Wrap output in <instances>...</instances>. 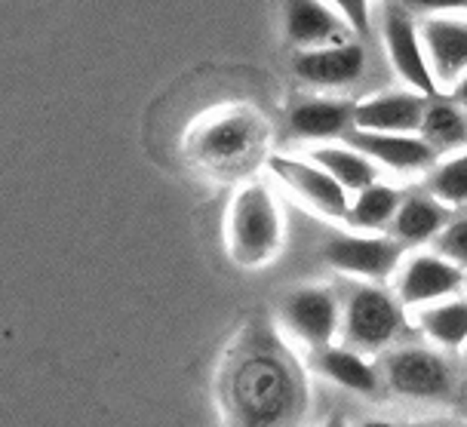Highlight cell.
Masks as SVG:
<instances>
[{
  "label": "cell",
  "instance_id": "obj_7",
  "mask_svg": "<svg viewBox=\"0 0 467 427\" xmlns=\"http://www.w3.org/2000/svg\"><path fill=\"white\" fill-rule=\"evenodd\" d=\"M280 320L302 345L320 350L332 345V335L338 332L341 307L336 292L327 286H302L292 289L280 305Z\"/></svg>",
  "mask_w": 467,
  "mask_h": 427
},
{
  "label": "cell",
  "instance_id": "obj_5",
  "mask_svg": "<svg viewBox=\"0 0 467 427\" xmlns=\"http://www.w3.org/2000/svg\"><path fill=\"white\" fill-rule=\"evenodd\" d=\"M403 246L397 237H375V234H336L323 246V262L341 274L363 280H385L397 271Z\"/></svg>",
  "mask_w": 467,
  "mask_h": 427
},
{
  "label": "cell",
  "instance_id": "obj_21",
  "mask_svg": "<svg viewBox=\"0 0 467 427\" xmlns=\"http://www.w3.org/2000/svg\"><path fill=\"white\" fill-rule=\"evenodd\" d=\"M421 136L433 148L443 151H464L467 148V111L455 99H433L428 102L421 120Z\"/></svg>",
  "mask_w": 467,
  "mask_h": 427
},
{
  "label": "cell",
  "instance_id": "obj_2",
  "mask_svg": "<svg viewBox=\"0 0 467 427\" xmlns=\"http://www.w3.org/2000/svg\"><path fill=\"white\" fill-rule=\"evenodd\" d=\"M265 145V123L249 111H224L203 123L194 136L191 154L197 163L215 172H240L249 170L255 154Z\"/></svg>",
  "mask_w": 467,
  "mask_h": 427
},
{
  "label": "cell",
  "instance_id": "obj_19",
  "mask_svg": "<svg viewBox=\"0 0 467 427\" xmlns=\"http://www.w3.org/2000/svg\"><path fill=\"white\" fill-rule=\"evenodd\" d=\"M421 332L440 348L458 350L467 345V298H440L421 307L419 314Z\"/></svg>",
  "mask_w": 467,
  "mask_h": 427
},
{
  "label": "cell",
  "instance_id": "obj_8",
  "mask_svg": "<svg viewBox=\"0 0 467 427\" xmlns=\"http://www.w3.org/2000/svg\"><path fill=\"white\" fill-rule=\"evenodd\" d=\"M388 388L409 400H440L452 391V370L440 354L424 348H400L385 357Z\"/></svg>",
  "mask_w": 467,
  "mask_h": 427
},
{
  "label": "cell",
  "instance_id": "obj_4",
  "mask_svg": "<svg viewBox=\"0 0 467 427\" xmlns=\"http://www.w3.org/2000/svg\"><path fill=\"white\" fill-rule=\"evenodd\" d=\"M289 379L274 357H249L234 375V397L240 412L253 424H268L289 409Z\"/></svg>",
  "mask_w": 467,
  "mask_h": 427
},
{
  "label": "cell",
  "instance_id": "obj_22",
  "mask_svg": "<svg viewBox=\"0 0 467 427\" xmlns=\"http://www.w3.org/2000/svg\"><path fill=\"white\" fill-rule=\"evenodd\" d=\"M400 203H403V194L397 188L385 185V182H375V185L357 191L345 219L357 231H381L388 224H394Z\"/></svg>",
  "mask_w": 467,
  "mask_h": 427
},
{
  "label": "cell",
  "instance_id": "obj_10",
  "mask_svg": "<svg viewBox=\"0 0 467 427\" xmlns=\"http://www.w3.org/2000/svg\"><path fill=\"white\" fill-rule=\"evenodd\" d=\"M271 170L283 185L296 191L320 215H329V219H345L348 215L350 191L341 185L327 166H320L317 161H296V157H274Z\"/></svg>",
  "mask_w": 467,
  "mask_h": 427
},
{
  "label": "cell",
  "instance_id": "obj_3",
  "mask_svg": "<svg viewBox=\"0 0 467 427\" xmlns=\"http://www.w3.org/2000/svg\"><path fill=\"white\" fill-rule=\"evenodd\" d=\"M403 329V301L381 286H357L341 311V335L345 345L375 354L388 348Z\"/></svg>",
  "mask_w": 467,
  "mask_h": 427
},
{
  "label": "cell",
  "instance_id": "obj_11",
  "mask_svg": "<svg viewBox=\"0 0 467 427\" xmlns=\"http://www.w3.org/2000/svg\"><path fill=\"white\" fill-rule=\"evenodd\" d=\"M467 283L462 265L449 262L446 255L433 253H415L403 265L397 277V298L406 307H424L431 301H440L446 296H455Z\"/></svg>",
  "mask_w": 467,
  "mask_h": 427
},
{
  "label": "cell",
  "instance_id": "obj_1",
  "mask_svg": "<svg viewBox=\"0 0 467 427\" xmlns=\"http://www.w3.org/2000/svg\"><path fill=\"white\" fill-rule=\"evenodd\" d=\"M228 243L231 255L246 267L268 265L277 255L283 243V222L268 188L246 185L234 197L228 215Z\"/></svg>",
  "mask_w": 467,
  "mask_h": 427
},
{
  "label": "cell",
  "instance_id": "obj_9",
  "mask_svg": "<svg viewBox=\"0 0 467 427\" xmlns=\"http://www.w3.org/2000/svg\"><path fill=\"white\" fill-rule=\"evenodd\" d=\"M292 74L302 83H307V87H350V83H357L366 74V47L357 44V40H345V44L296 49Z\"/></svg>",
  "mask_w": 467,
  "mask_h": 427
},
{
  "label": "cell",
  "instance_id": "obj_24",
  "mask_svg": "<svg viewBox=\"0 0 467 427\" xmlns=\"http://www.w3.org/2000/svg\"><path fill=\"white\" fill-rule=\"evenodd\" d=\"M433 249H437L440 255H446L449 262L467 267V215L449 222L446 228L433 237Z\"/></svg>",
  "mask_w": 467,
  "mask_h": 427
},
{
  "label": "cell",
  "instance_id": "obj_15",
  "mask_svg": "<svg viewBox=\"0 0 467 427\" xmlns=\"http://www.w3.org/2000/svg\"><path fill=\"white\" fill-rule=\"evenodd\" d=\"M431 96L419 89H403V93H381L357 102V130L375 132H421L424 111H428Z\"/></svg>",
  "mask_w": 467,
  "mask_h": 427
},
{
  "label": "cell",
  "instance_id": "obj_14",
  "mask_svg": "<svg viewBox=\"0 0 467 427\" xmlns=\"http://www.w3.org/2000/svg\"><path fill=\"white\" fill-rule=\"evenodd\" d=\"M419 28L440 89L455 87L467 74V19H458V16H428Z\"/></svg>",
  "mask_w": 467,
  "mask_h": 427
},
{
  "label": "cell",
  "instance_id": "obj_23",
  "mask_svg": "<svg viewBox=\"0 0 467 427\" xmlns=\"http://www.w3.org/2000/svg\"><path fill=\"white\" fill-rule=\"evenodd\" d=\"M431 194L446 206H467V148L433 166Z\"/></svg>",
  "mask_w": 467,
  "mask_h": 427
},
{
  "label": "cell",
  "instance_id": "obj_17",
  "mask_svg": "<svg viewBox=\"0 0 467 427\" xmlns=\"http://www.w3.org/2000/svg\"><path fill=\"white\" fill-rule=\"evenodd\" d=\"M314 370L323 375V379L341 384V388L354 391V393H379L381 388V375L379 370L363 357V350L350 348V345H338V348H320L314 357Z\"/></svg>",
  "mask_w": 467,
  "mask_h": 427
},
{
  "label": "cell",
  "instance_id": "obj_6",
  "mask_svg": "<svg viewBox=\"0 0 467 427\" xmlns=\"http://www.w3.org/2000/svg\"><path fill=\"white\" fill-rule=\"evenodd\" d=\"M381 35H385L388 58L400 78L424 96H437L440 83L431 71L428 49H424V40H421V28L415 25L412 13H406L403 6H397V4H388L385 22H381Z\"/></svg>",
  "mask_w": 467,
  "mask_h": 427
},
{
  "label": "cell",
  "instance_id": "obj_16",
  "mask_svg": "<svg viewBox=\"0 0 467 427\" xmlns=\"http://www.w3.org/2000/svg\"><path fill=\"white\" fill-rule=\"evenodd\" d=\"M357 105L341 99H302L289 111V132L296 139H336L354 127Z\"/></svg>",
  "mask_w": 467,
  "mask_h": 427
},
{
  "label": "cell",
  "instance_id": "obj_12",
  "mask_svg": "<svg viewBox=\"0 0 467 427\" xmlns=\"http://www.w3.org/2000/svg\"><path fill=\"white\" fill-rule=\"evenodd\" d=\"M283 35L296 49L345 44L354 28L329 0H283Z\"/></svg>",
  "mask_w": 467,
  "mask_h": 427
},
{
  "label": "cell",
  "instance_id": "obj_13",
  "mask_svg": "<svg viewBox=\"0 0 467 427\" xmlns=\"http://www.w3.org/2000/svg\"><path fill=\"white\" fill-rule=\"evenodd\" d=\"M354 148L366 151L379 166L394 172H424L437 163L440 151L431 145L421 132H375V130H357L348 136Z\"/></svg>",
  "mask_w": 467,
  "mask_h": 427
},
{
  "label": "cell",
  "instance_id": "obj_18",
  "mask_svg": "<svg viewBox=\"0 0 467 427\" xmlns=\"http://www.w3.org/2000/svg\"><path fill=\"white\" fill-rule=\"evenodd\" d=\"M449 213L446 203L437 197H403L397 209V219L390 224L394 237L406 246H421V243H433L440 231L446 228Z\"/></svg>",
  "mask_w": 467,
  "mask_h": 427
},
{
  "label": "cell",
  "instance_id": "obj_27",
  "mask_svg": "<svg viewBox=\"0 0 467 427\" xmlns=\"http://www.w3.org/2000/svg\"><path fill=\"white\" fill-rule=\"evenodd\" d=\"M449 93H452V99H455V102H458V105H462V108H464V111H467V74H464V78H462V80H458V83H455V87H452V89H449Z\"/></svg>",
  "mask_w": 467,
  "mask_h": 427
},
{
  "label": "cell",
  "instance_id": "obj_20",
  "mask_svg": "<svg viewBox=\"0 0 467 427\" xmlns=\"http://www.w3.org/2000/svg\"><path fill=\"white\" fill-rule=\"evenodd\" d=\"M311 161L327 166V170L336 175L350 194H357V191H363V188H369L379 182V163H375L366 151L354 148V145H348V148H338V145L314 148Z\"/></svg>",
  "mask_w": 467,
  "mask_h": 427
},
{
  "label": "cell",
  "instance_id": "obj_25",
  "mask_svg": "<svg viewBox=\"0 0 467 427\" xmlns=\"http://www.w3.org/2000/svg\"><path fill=\"white\" fill-rule=\"evenodd\" d=\"M336 10L345 16L348 25L354 28V35L366 37L372 28V4L369 0H329Z\"/></svg>",
  "mask_w": 467,
  "mask_h": 427
},
{
  "label": "cell",
  "instance_id": "obj_26",
  "mask_svg": "<svg viewBox=\"0 0 467 427\" xmlns=\"http://www.w3.org/2000/svg\"><path fill=\"white\" fill-rule=\"evenodd\" d=\"M403 6L412 16H443V13H467V0H388Z\"/></svg>",
  "mask_w": 467,
  "mask_h": 427
}]
</instances>
